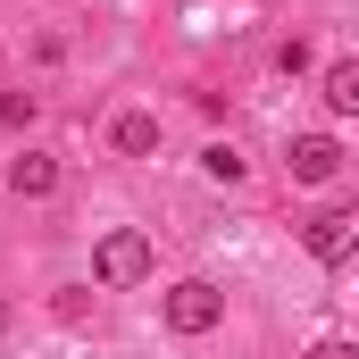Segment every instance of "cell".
Listing matches in <instances>:
<instances>
[{"mask_svg":"<svg viewBox=\"0 0 359 359\" xmlns=\"http://www.w3.org/2000/svg\"><path fill=\"white\" fill-rule=\"evenodd\" d=\"M326 109H334V117L359 109V59H334V67H326Z\"/></svg>","mask_w":359,"mask_h":359,"instance_id":"52a82bcc","label":"cell"},{"mask_svg":"<svg viewBox=\"0 0 359 359\" xmlns=\"http://www.w3.org/2000/svg\"><path fill=\"white\" fill-rule=\"evenodd\" d=\"M0 334H8V301H0Z\"/></svg>","mask_w":359,"mask_h":359,"instance_id":"7c38bea8","label":"cell"},{"mask_svg":"<svg viewBox=\"0 0 359 359\" xmlns=\"http://www.w3.org/2000/svg\"><path fill=\"white\" fill-rule=\"evenodd\" d=\"M50 309H59V318H67V326H84V318H92V292H84V284H67V292H59V301H50Z\"/></svg>","mask_w":359,"mask_h":359,"instance_id":"30bf717a","label":"cell"},{"mask_svg":"<svg viewBox=\"0 0 359 359\" xmlns=\"http://www.w3.org/2000/svg\"><path fill=\"white\" fill-rule=\"evenodd\" d=\"M351 226H359V209H351V201H334V209H318V217L301 226V243H309L318 259H351Z\"/></svg>","mask_w":359,"mask_h":359,"instance_id":"3957f363","label":"cell"},{"mask_svg":"<svg viewBox=\"0 0 359 359\" xmlns=\"http://www.w3.org/2000/svg\"><path fill=\"white\" fill-rule=\"evenodd\" d=\"M0 126H8V134L34 126V92H0Z\"/></svg>","mask_w":359,"mask_h":359,"instance_id":"9c48e42d","label":"cell"},{"mask_svg":"<svg viewBox=\"0 0 359 359\" xmlns=\"http://www.w3.org/2000/svg\"><path fill=\"white\" fill-rule=\"evenodd\" d=\"M309 359H359V351H351V343H343V334H326V343H318V351H309Z\"/></svg>","mask_w":359,"mask_h":359,"instance_id":"8fae6325","label":"cell"},{"mask_svg":"<svg viewBox=\"0 0 359 359\" xmlns=\"http://www.w3.org/2000/svg\"><path fill=\"white\" fill-rule=\"evenodd\" d=\"M292 176L301 184H334L343 176V142H334V134H301V142H292Z\"/></svg>","mask_w":359,"mask_h":359,"instance_id":"277c9868","label":"cell"},{"mask_svg":"<svg viewBox=\"0 0 359 359\" xmlns=\"http://www.w3.org/2000/svg\"><path fill=\"white\" fill-rule=\"evenodd\" d=\"M92 276H100V284H142V276H151V234H134V226L100 234V251H92Z\"/></svg>","mask_w":359,"mask_h":359,"instance_id":"6da1fadb","label":"cell"},{"mask_svg":"<svg viewBox=\"0 0 359 359\" xmlns=\"http://www.w3.org/2000/svg\"><path fill=\"white\" fill-rule=\"evenodd\" d=\"M201 176L209 184H243V151H234V142H209V151H201Z\"/></svg>","mask_w":359,"mask_h":359,"instance_id":"ba28073f","label":"cell"},{"mask_svg":"<svg viewBox=\"0 0 359 359\" xmlns=\"http://www.w3.org/2000/svg\"><path fill=\"white\" fill-rule=\"evenodd\" d=\"M0 192H17V201H42V192H59V159H34V151H25V159L0 176Z\"/></svg>","mask_w":359,"mask_h":359,"instance_id":"5b68a950","label":"cell"},{"mask_svg":"<svg viewBox=\"0 0 359 359\" xmlns=\"http://www.w3.org/2000/svg\"><path fill=\"white\" fill-rule=\"evenodd\" d=\"M217 318H226V292H217V284H201V276H184L176 292H168V326H176V334H209Z\"/></svg>","mask_w":359,"mask_h":359,"instance_id":"7a4b0ae2","label":"cell"},{"mask_svg":"<svg viewBox=\"0 0 359 359\" xmlns=\"http://www.w3.org/2000/svg\"><path fill=\"white\" fill-rule=\"evenodd\" d=\"M117 151H126V159H151V151H159V117L126 109V117H117Z\"/></svg>","mask_w":359,"mask_h":359,"instance_id":"8992f818","label":"cell"}]
</instances>
